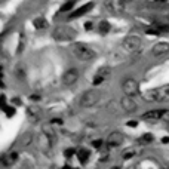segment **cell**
I'll return each instance as SVG.
<instances>
[{
	"mask_svg": "<svg viewBox=\"0 0 169 169\" xmlns=\"http://www.w3.org/2000/svg\"><path fill=\"white\" fill-rule=\"evenodd\" d=\"M70 49H71V54L74 55V58H77L79 61H90V59H94L96 55L94 49H90L88 45L79 43V42L71 43Z\"/></svg>",
	"mask_w": 169,
	"mask_h": 169,
	"instance_id": "6da1fadb",
	"label": "cell"
},
{
	"mask_svg": "<svg viewBox=\"0 0 169 169\" xmlns=\"http://www.w3.org/2000/svg\"><path fill=\"white\" fill-rule=\"evenodd\" d=\"M76 30L68 25H58V27L52 31V37L56 40V42H71V40L76 39Z\"/></svg>",
	"mask_w": 169,
	"mask_h": 169,
	"instance_id": "7a4b0ae2",
	"label": "cell"
},
{
	"mask_svg": "<svg viewBox=\"0 0 169 169\" xmlns=\"http://www.w3.org/2000/svg\"><path fill=\"white\" fill-rule=\"evenodd\" d=\"M142 98L148 102H159L165 101L169 98V86H163V88H157V89H150L146 94H142Z\"/></svg>",
	"mask_w": 169,
	"mask_h": 169,
	"instance_id": "3957f363",
	"label": "cell"
},
{
	"mask_svg": "<svg viewBox=\"0 0 169 169\" xmlns=\"http://www.w3.org/2000/svg\"><path fill=\"white\" fill-rule=\"evenodd\" d=\"M98 101H100V92L98 90H86L80 98V105L84 108H89L94 107Z\"/></svg>",
	"mask_w": 169,
	"mask_h": 169,
	"instance_id": "277c9868",
	"label": "cell"
},
{
	"mask_svg": "<svg viewBox=\"0 0 169 169\" xmlns=\"http://www.w3.org/2000/svg\"><path fill=\"white\" fill-rule=\"evenodd\" d=\"M122 90L125 92V95L134 96L140 92V84L134 77H126L122 83Z\"/></svg>",
	"mask_w": 169,
	"mask_h": 169,
	"instance_id": "5b68a950",
	"label": "cell"
},
{
	"mask_svg": "<svg viewBox=\"0 0 169 169\" xmlns=\"http://www.w3.org/2000/svg\"><path fill=\"white\" fill-rule=\"evenodd\" d=\"M104 8L107 12H110L113 15H117V13H122L125 11V2L123 0H105Z\"/></svg>",
	"mask_w": 169,
	"mask_h": 169,
	"instance_id": "8992f818",
	"label": "cell"
},
{
	"mask_svg": "<svg viewBox=\"0 0 169 169\" xmlns=\"http://www.w3.org/2000/svg\"><path fill=\"white\" fill-rule=\"evenodd\" d=\"M123 48L128 52H138L141 48V39L138 36H128L126 39L123 40Z\"/></svg>",
	"mask_w": 169,
	"mask_h": 169,
	"instance_id": "52a82bcc",
	"label": "cell"
},
{
	"mask_svg": "<svg viewBox=\"0 0 169 169\" xmlns=\"http://www.w3.org/2000/svg\"><path fill=\"white\" fill-rule=\"evenodd\" d=\"M122 142H123V135H122L120 132H111V134L107 136L105 147H107V150H110V148L122 146Z\"/></svg>",
	"mask_w": 169,
	"mask_h": 169,
	"instance_id": "ba28073f",
	"label": "cell"
},
{
	"mask_svg": "<svg viewBox=\"0 0 169 169\" xmlns=\"http://www.w3.org/2000/svg\"><path fill=\"white\" fill-rule=\"evenodd\" d=\"M77 79H79V71L76 68H68L67 71L62 74V84L71 86L77 82Z\"/></svg>",
	"mask_w": 169,
	"mask_h": 169,
	"instance_id": "9c48e42d",
	"label": "cell"
},
{
	"mask_svg": "<svg viewBox=\"0 0 169 169\" xmlns=\"http://www.w3.org/2000/svg\"><path fill=\"white\" fill-rule=\"evenodd\" d=\"M54 141L49 135H46L45 132L42 131V134L39 135V138H37V146H39V148L42 150V151H48V150H51L52 144H54Z\"/></svg>",
	"mask_w": 169,
	"mask_h": 169,
	"instance_id": "30bf717a",
	"label": "cell"
},
{
	"mask_svg": "<svg viewBox=\"0 0 169 169\" xmlns=\"http://www.w3.org/2000/svg\"><path fill=\"white\" fill-rule=\"evenodd\" d=\"M120 105L123 108L126 113H135L138 105H136V102L132 100V96L131 95H125L122 100H120Z\"/></svg>",
	"mask_w": 169,
	"mask_h": 169,
	"instance_id": "8fae6325",
	"label": "cell"
},
{
	"mask_svg": "<svg viewBox=\"0 0 169 169\" xmlns=\"http://www.w3.org/2000/svg\"><path fill=\"white\" fill-rule=\"evenodd\" d=\"M40 113H42V110H40L39 107H36V105H30V107L27 108V119H28V122H31V123L39 122Z\"/></svg>",
	"mask_w": 169,
	"mask_h": 169,
	"instance_id": "7c38bea8",
	"label": "cell"
},
{
	"mask_svg": "<svg viewBox=\"0 0 169 169\" xmlns=\"http://www.w3.org/2000/svg\"><path fill=\"white\" fill-rule=\"evenodd\" d=\"M153 55L154 56H162L165 55L166 52H169V43L168 42H159V43H156V45L153 46Z\"/></svg>",
	"mask_w": 169,
	"mask_h": 169,
	"instance_id": "4fadbf2b",
	"label": "cell"
},
{
	"mask_svg": "<svg viewBox=\"0 0 169 169\" xmlns=\"http://www.w3.org/2000/svg\"><path fill=\"white\" fill-rule=\"evenodd\" d=\"M92 8H94V2H89V3H86V5H83L82 8H79V9H76V11L71 12V13H70V19H74V18L82 17V15H84L86 12H89Z\"/></svg>",
	"mask_w": 169,
	"mask_h": 169,
	"instance_id": "5bb4252c",
	"label": "cell"
},
{
	"mask_svg": "<svg viewBox=\"0 0 169 169\" xmlns=\"http://www.w3.org/2000/svg\"><path fill=\"white\" fill-rule=\"evenodd\" d=\"M165 110H150V111H147L142 114V119L144 120H159V119H162V116H163Z\"/></svg>",
	"mask_w": 169,
	"mask_h": 169,
	"instance_id": "9a60e30c",
	"label": "cell"
},
{
	"mask_svg": "<svg viewBox=\"0 0 169 169\" xmlns=\"http://www.w3.org/2000/svg\"><path fill=\"white\" fill-rule=\"evenodd\" d=\"M77 159H79L80 163L84 165L88 162V159H89V150H86V148H79V150H77Z\"/></svg>",
	"mask_w": 169,
	"mask_h": 169,
	"instance_id": "2e32d148",
	"label": "cell"
},
{
	"mask_svg": "<svg viewBox=\"0 0 169 169\" xmlns=\"http://www.w3.org/2000/svg\"><path fill=\"white\" fill-rule=\"evenodd\" d=\"M33 25L37 30H45V28H48V21H46L45 18H36L33 21Z\"/></svg>",
	"mask_w": 169,
	"mask_h": 169,
	"instance_id": "e0dca14e",
	"label": "cell"
},
{
	"mask_svg": "<svg viewBox=\"0 0 169 169\" xmlns=\"http://www.w3.org/2000/svg\"><path fill=\"white\" fill-rule=\"evenodd\" d=\"M25 48V36L24 33H19V40H18V48H17V54H21Z\"/></svg>",
	"mask_w": 169,
	"mask_h": 169,
	"instance_id": "ac0fdd59",
	"label": "cell"
},
{
	"mask_svg": "<svg viewBox=\"0 0 169 169\" xmlns=\"http://www.w3.org/2000/svg\"><path fill=\"white\" fill-rule=\"evenodd\" d=\"M96 74H100V76H102V77H105V79H107L108 76L111 74V68L107 67V65L100 67V68H98V71H96Z\"/></svg>",
	"mask_w": 169,
	"mask_h": 169,
	"instance_id": "d6986e66",
	"label": "cell"
},
{
	"mask_svg": "<svg viewBox=\"0 0 169 169\" xmlns=\"http://www.w3.org/2000/svg\"><path fill=\"white\" fill-rule=\"evenodd\" d=\"M98 30H100L101 34H107L110 31V24L107 21H101V23L98 24Z\"/></svg>",
	"mask_w": 169,
	"mask_h": 169,
	"instance_id": "ffe728a7",
	"label": "cell"
},
{
	"mask_svg": "<svg viewBox=\"0 0 169 169\" xmlns=\"http://www.w3.org/2000/svg\"><path fill=\"white\" fill-rule=\"evenodd\" d=\"M151 141H153V135H151V134H144V135H141V136H140L138 142L144 146V144H150Z\"/></svg>",
	"mask_w": 169,
	"mask_h": 169,
	"instance_id": "44dd1931",
	"label": "cell"
},
{
	"mask_svg": "<svg viewBox=\"0 0 169 169\" xmlns=\"http://www.w3.org/2000/svg\"><path fill=\"white\" fill-rule=\"evenodd\" d=\"M2 110H3V113L6 114V117H13L15 116V113H17V110L13 107H9V105H5V107H2Z\"/></svg>",
	"mask_w": 169,
	"mask_h": 169,
	"instance_id": "7402d4cb",
	"label": "cell"
},
{
	"mask_svg": "<svg viewBox=\"0 0 169 169\" xmlns=\"http://www.w3.org/2000/svg\"><path fill=\"white\" fill-rule=\"evenodd\" d=\"M43 132H45L46 135H49L52 138V140H55V132H54V129H52V126H49V125H45L43 126Z\"/></svg>",
	"mask_w": 169,
	"mask_h": 169,
	"instance_id": "603a6c76",
	"label": "cell"
},
{
	"mask_svg": "<svg viewBox=\"0 0 169 169\" xmlns=\"http://www.w3.org/2000/svg\"><path fill=\"white\" fill-rule=\"evenodd\" d=\"M74 3H76V0H70L67 3H64V6L61 8V12H67V11H71L74 8Z\"/></svg>",
	"mask_w": 169,
	"mask_h": 169,
	"instance_id": "cb8c5ba5",
	"label": "cell"
},
{
	"mask_svg": "<svg viewBox=\"0 0 169 169\" xmlns=\"http://www.w3.org/2000/svg\"><path fill=\"white\" fill-rule=\"evenodd\" d=\"M74 154H77V150L76 148H65L64 150V157L65 159H71Z\"/></svg>",
	"mask_w": 169,
	"mask_h": 169,
	"instance_id": "d4e9b609",
	"label": "cell"
},
{
	"mask_svg": "<svg viewBox=\"0 0 169 169\" xmlns=\"http://www.w3.org/2000/svg\"><path fill=\"white\" fill-rule=\"evenodd\" d=\"M104 80H105V77H102V76H100V74H95V76H94V80H92V83L95 84V86H98V84H101Z\"/></svg>",
	"mask_w": 169,
	"mask_h": 169,
	"instance_id": "484cf974",
	"label": "cell"
},
{
	"mask_svg": "<svg viewBox=\"0 0 169 169\" xmlns=\"http://www.w3.org/2000/svg\"><path fill=\"white\" fill-rule=\"evenodd\" d=\"M8 159H9V162H11V165H12V163H15V162L18 160V153H15V151L9 153V154H8Z\"/></svg>",
	"mask_w": 169,
	"mask_h": 169,
	"instance_id": "4316f807",
	"label": "cell"
},
{
	"mask_svg": "<svg viewBox=\"0 0 169 169\" xmlns=\"http://www.w3.org/2000/svg\"><path fill=\"white\" fill-rule=\"evenodd\" d=\"M102 144H104V141H102V140H94V141H92V147L96 148V150H100V148L102 147Z\"/></svg>",
	"mask_w": 169,
	"mask_h": 169,
	"instance_id": "83f0119b",
	"label": "cell"
},
{
	"mask_svg": "<svg viewBox=\"0 0 169 169\" xmlns=\"http://www.w3.org/2000/svg\"><path fill=\"white\" fill-rule=\"evenodd\" d=\"M134 154H135L134 151L128 150V151H125V153H123V159H126V160H128V159H132V157H134Z\"/></svg>",
	"mask_w": 169,
	"mask_h": 169,
	"instance_id": "f1b7e54d",
	"label": "cell"
},
{
	"mask_svg": "<svg viewBox=\"0 0 169 169\" xmlns=\"http://www.w3.org/2000/svg\"><path fill=\"white\" fill-rule=\"evenodd\" d=\"M162 120H165V122H169V110H165L163 116H162Z\"/></svg>",
	"mask_w": 169,
	"mask_h": 169,
	"instance_id": "f546056e",
	"label": "cell"
},
{
	"mask_svg": "<svg viewBox=\"0 0 169 169\" xmlns=\"http://www.w3.org/2000/svg\"><path fill=\"white\" fill-rule=\"evenodd\" d=\"M51 123H54V125H62V119H52Z\"/></svg>",
	"mask_w": 169,
	"mask_h": 169,
	"instance_id": "4dcf8cb0",
	"label": "cell"
},
{
	"mask_svg": "<svg viewBox=\"0 0 169 169\" xmlns=\"http://www.w3.org/2000/svg\"><path fill=\"white\" fill-rule=\"evenodd\" d=\"M126 125H128V126H131V128H135V126H136L138 123H136L135 120H129V122H128Z\"/></svg>",
	"mask_w": 169,
	"mask_h": 169,
	"instance_id": "1f68e13d",
	"label": "cell"
},
{
	"mask_svg": "<svg viewBox=\"0 0 169 169\" xmlns=\"http://www.w3.org/2000/svg\"><path fill=\"white\" fill-rule=\"evenodd\" d=\"M5 105H8L6 104V96H5V94H2V107H5Z\"/></svg>",
	"mask_w": 169,
	"mask_h": 169,
	"instance_id": "d6a6232c",
	"label": "cell"
},
{
	"mask_svg": "<svg viewBox=\"0 0 169 169\" xmlns=\"http://www.w3.org/2000/svg\"><path fill=\"white\" fill-rule=\"evenodd\" d=\"M12 102H13L15 105H21V100H19V98H13V100H12Z\"/></svg>",
	"mask_w": 169,
	"mask_h": 169,
	"instance_id": "836d02e7",
	"label": "cell"
},
{
	"mask_svg": "<svg viewBox=\"0 0 169 169\" xmlns=\"http://www.w3.org/2000/svg\"><path fill=\"white\" fill-rule=\"evenodd\" d=\"M30 100H31V101H40V96L39 95H31L30 96Z\"/></svg>",
	"mask_w": 169,
	"mask_h": 169,
	"instance_id": "e575fe53",
	"label": "cell"
},
{
	"mask_svg": "<svg viewBox=\"0 0 169 169\" xmlns=\"http://www.w3.org/2000/svg\"><path fill=\"white\" fill-rule=\"evenodd\" d=\"M84 28H86V30H90V28H92V23H86L84 24Z\"/></svg>",
	"mask_w": 169,
	"mask_h": 169,
	"instance_id": "d590c367",
	"label": "cell"
},
{
	"mask_svg": "<svg viewBox=\"0 0 169 169\" xmlns=\"http://www.w3.org/2000/svg\"><path fill=\"white\" fill-rule=\"evenodd\" d=\"M162 142H163V144H168V142H169V136H163V138H162Z\"/></svg>",
	"mask_w": 169,
	"mask_h": 169,
	"instance_id": "8d00e7d4",
	"label": "cell"
}]
</instances>
